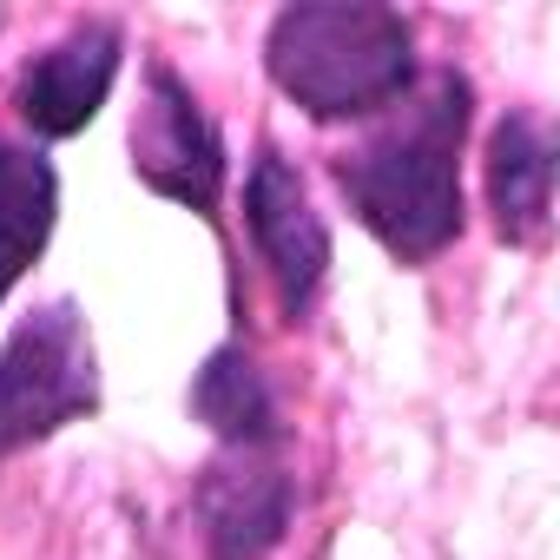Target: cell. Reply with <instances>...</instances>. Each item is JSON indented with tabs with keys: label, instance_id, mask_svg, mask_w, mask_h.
Listing matches in <instances>:
<instances>
[{
	"label": "cell",
	"instance_id": "30bf717a",
	"mask_svg": "<svg viewBox=\"0 0 560 560\" xmlns=\"http://www.w3.org/2000/svg\"><path fill=\"white\" fill-rule=\"evenodd\" d=\"M60 224V172L40 145L0 139V304L47 257Z\"/></svg>",
	"mask_w": 560,
	"mask_h": 560
},
{
	"label": "cell",
	"instance_id": "277c9868",
	"mask_svg": "<svg viewBox=\"0 0 560 560\" xmlns=\"http://www.w3.org/2000/svg\"><path fill=\"white\" fill-rule=\"evenodd\" d=\"M126 152H132V178H139L152 198L185 205V211L205 218V224L218 231V244L231 250V231H224V178H231V152H224L218 119L205 113V100L191 93V80H185L165 54L145 60V93H139V113H132Z\"/></svg>",
	"mask_w": 560,
	"mask_h": 560
},
{
	"label": "cell",
	"instance_id": "9c48e42d",
	"mask_svg": "<svg viewBox=\"0 0 560 560\" xmlns=\"http://www.w3.org/2000/svg\"><path fill=\"white\" fill-rule=\"evenodd\" d=\"M185 409L218 448H291L277 383L264 376V363L244 337H224L218 350H205V363L191 370Z\"/></svg>",
	"mask_w": 560,
	"mask_h": 560
},
{
	"label": "cell",
	"instance_id": "ba28073f",
	"mask_svg": "<svg viewBox=\"0 0 560 560\" xmlns=\"http://www.w3.org/2000/svg\"><path fill=\"white\" fill-rule=\"evenodd\" d=\"M553 172H560L553 126L534 106H508L481 145V198H488V224L508 250H547Z\"/></svg>",
	"mask_w": 560,
	"mask_h": 560
},
{
	"label": "cell",
	"instance_id": "3957f363",
	"mask_svg": "<svg viewBox=\"0 0 560 560\" xmlns=\"http://www.w3.org/2000/svg\"><path fill=\"white\" fill-rule=\"evenodd\" d=\"M106 402L100 343L73 298L34 304L0 343V462L54 442L73 422H93Z\"/></svg>",
	"mask_w": 560,
	"mask_h": 560
},
{
	"label": "cell",
	"instance_id": "8992f818",
	"mask_svg": "<svg viewBox=\"0 0 560 560\" xmlns=\"http://www.w3.org/2000/svg\"><path fill=\"white\" fill-rule=\"evenodd\" d=\"M298 468L284 448H211L191 481L205 560H270L298 521Z\"/></svg>",
	"mask_w": 560,
	"mask_h": 560
},
{
	"label": "cell",
	"instance_id": "7a4b0ae2",
	"mask_svg": "<svg viewBox=\"0 0 560 560\" xmlns=\"http://www.w3.org/2000/svg\"><path fill=\"white\" fill-rule=\"evenodd\" d=\"M416 73V21L383 0H291L264 27V80L317 126L389 113Z\"/></svg>",
	"mask_w": 560,
	"mask_h": 560
},
{
	"label": "cell",
	"instance_id": "52a82bcc",
	"mask_svg": "<svg viewBox=\"0 0 560 560\" xmlns=\"http://www.w3.org/2000/svg\"><path fill=\"white\" fill-rule=\"evenodd\" d=\"M126 67V21L113 14H80L54 47H40L21 73H14V113L34 139H80Z\"/></svg>",
	"mask_w": 560,
	"mask_h": 560
},
{
	"label": "cell",
	"instance_id": "6da1fadb",
	"mask_svg": "<svg viewBox=\"0 0 560 560\" xmlns=\"http://www.w3.org/2000/svg\"><path fill=\"white\" fill-rule=\"evenodd\" d=\"M468 126H475V80L455 60H442L422 67L416 86L389 113H376V126L357 145L330 159L350 218L402 270L435 264L468 231V198H462Z\"/></svg>",
	"mask_w": 560,
	"mask_h": 560
},
{
	"label": "cell",
	"instance_id": "5b68a950",
	"mask_svg": "<svg viewBox=\"0 0 560 560\" xmlns=\"http://www.w3.org/2000/svg\"><path fill=\"white\" fill-rule=\"evenodd\" d=\"M244 231L257 244V264L277 291V311L291 324L311 317V304L324 298L330 284V264H337V237H330V218L317 211L298 159L264 139L244 165Z\"/></svg>",
	"mask_w": 560,
	"mask_h": 560
}]
</instances>
